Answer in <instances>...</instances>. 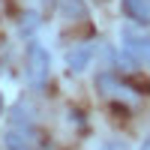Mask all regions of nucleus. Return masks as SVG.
Wrapping results in <instances>:
<instances>
[{"instance_id": "nucleus-1", "label": "nucleus", "mask_w": 150, "mask_h": 150, "mask_svg": "<svg viewBox=\"0 0 150 150\" xmlns=\"http://www.w3.org/2000/svg\"><path fill=\"white\" fill-rule=\"evenodd\" d=\"M48 75H51V54L45 51L39 42L27 45V60H24V78L33 90H45Z\"/></svg>"}, {"instance_id": "nucleus-2", "label": "nucleus", "mask_w": 150, "mask_h": 150, "mask_svg": "<svg viewBox=\"0 0 150 150\" xmlns=\"http://www.w3.org/2000/svg\"><path fill=\"white\" fill-rule=\"evenodd\" d=\"M123 15L141 27H150V0H123Z\"/></svg>"}, {"instance_id": "nucleus-3", "label": "nucleus", "mask_w": 150, "mask_h": 150, "mask_svg": "<svg viewBox=\"0 0 150 150\" xmlns=\"http://www.w3.org/2000/svg\"><path fill=\"white\" fill-rule=\"evenodd\" d=\"M126 54L135 60V63H144L150 69V39H141V36H126Z\"/></svg>"}, {"instance_id": "nucleus-4", "label": "nucleus", "mask_w": 150, "mask_h": 150, "mask_svg": "<svg viewBox=\"0 0 150 150\" xmlns=\"http://www.w3.org/2000/svg\"><path fill=\"white\" fill-rule=\"evenodd\" d=\"M90 57H93V48L90 45H81V48H72V51L66 54V63H69V72H84L87 63H90Z\"/></svg>"}, {"instance_id": "nucleus-5", "label": "nucleus", "mask_w": 150, "mask_h": 150, "mask_svg": "<svg viewBox=\"0 0 150 150\" xmlns=\"http://www.w3.org/2000/svg\"><path fill=\"white\" fill-rule=\"evenodd\" d=\"M6 150H30V144L24 141V135L18 129H9L6 132Z\"/></svg>"}, {"instance_id": "nucleus-6", "label": "nucleus", "mask_w": 150, "mask_h": 150, "mask_svg": "<svg viewBox=\"0 0 150 150\" xmlns=\"http://www.w3.org/2000/svg\"><path fill=\"white\" fill-rule=\"evenodd\" d=\"M60 12L69 18H81L84 15V3L81 0H60Z\"/></svg>"}, {"instance_id": "nucleus-7", "label": "nucleus", "mask_w": 150, "mask_h": 150, "mask_svg": "<svg viewBox=\"0 0 150 150\" xmlns=\"http://www.w3.org/2000/svg\"><path fill=\"white\" fill-rule=\"evenodd\" d=\"M102 150H126V144H120V141H108Z\"/></svg>"}, {"instance_id": "nucleus-8", "label": "nucleus", "mask_w": 150, "mask_h": 150, "mask_svg": "<svg viewBox=\"0 0 150 150\" xmlns=\"http://www.w3.org/2000/svg\"><path fill=\"white\" fill-rule=\"evenodd\" d=\"M141 150H150V138H147V141H144V147H141Z\"/></svg>"}, {"instance_id": "nucleus-9", "label": "nucleus", "mask_w": 150, "mask_h": 150, "mask_svg": "<svg viewBox=\"0 0 150 150\" xmlns=\"http://www.w3.org/2000/svg\"><path fill=\"white\" fill-rule=\"evenodd\" d=\"M0 111H3V99H0Z\"/></svg>"}]
</instances>
